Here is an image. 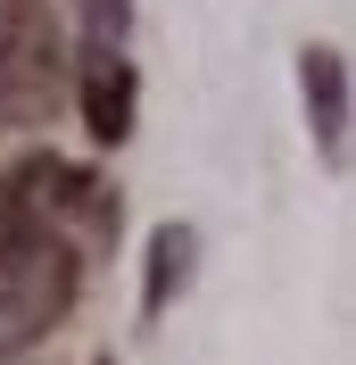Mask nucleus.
Masks as SVG:
<instances>
[{"label":"nucleus","instance_id":"20e7f679","mask_svg":"<svg viewBox=\"0 0 356 365\" xmlns=\"http://www.w3.org/2000/svg\"><path fill=\"white\" fill-rule=\"evenodd\" d=\"M298 83H307V116H315V133H323V150L340 158V133H348V67H340V50H307L298 58Z\"/></svg>","mask_w":356,"mask_h":365},{"label":"nucleus","instance_id":"f03ea898","mask_svg":"<svg viewBox=\"0 0 356 365\" xmlns=\"http://www.w3.org/2000/svg\"><path fill=\"white\" fill-rule=\"evenodd\" d=\"M67 58L42 0H0V125H42L58 108Z\"/></svg>","mask_w":356,"mask_h":365},{"label":"nucleus","instance_id":"39448f33","mask_svg":"<svg viewBox=\"0 0 356 365\" xmlns=\"http://www.w3.org/2000/svg\"><path fill=\"white\" fill-rule=\"evenodd\" d=\"M83 9V42L91 50H125V34H133V0H75Z\"/></svg>","mask_w":356,"mask_h":365},{"label":"nucleus","instance_id":"423d86ee","mask_svg":"<svg viewBox=\"0 0 356 365\" xmlns=\"http://www.w3.org/2000/svg\"><path fill=\"white\" fill-rule=\"evenodd\" d=\"M150 257H157V266H150V307H166V291H174V274L191 266V232H182V225H166V232L150 241Z\"/></svg>","mask_w":356,"mask_h":365},{"label":"nucleus","instance_id":"7ed1b4c3","mask_svg":"<svg viewBox=\"0 0 356 365\" xmlns=\"http://www.w3.org/2000/svg\"><path fill=\"white\" fill-rule=\"evenodd\" d=\"M83 125H91V141L133 133V58L125 50H91L83 42Z\"/></svg>","mask_w":356,"mask_h":365},{"label":"nucleus","instance_id":"f257e3e1","mask_svg":"<svg viewBox=\"0 0 356 365\" xmlns=\"http://www.w3.org/2000/svg\"><path fill=\"white\" fill-rule=\"evenodd\" d=\"M116 207L100 182L58 158H25L0 175V365L58 332L83 291V250L75 225H108Z\"/></svg>","mask_w":356,"mask_h":365}]
</instances>
